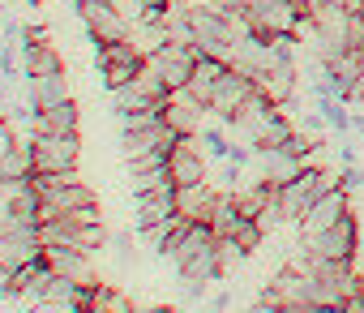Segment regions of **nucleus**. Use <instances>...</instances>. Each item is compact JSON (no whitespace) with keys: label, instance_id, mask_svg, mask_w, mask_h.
Returning a JSON list of instances; mask_svg holds the SVG:
<instances>
[{"label":"nucleus","instance_id":"7c9ffc66","mask_svg":"<svg viewBox=\"0 0 364 313\" xmlns=\"http://www.w3.org/2000/svg\"><path fill=\"white\" fill-rule=\"evenodd\" d=\"M82 313H112L107 304H90V309H82Z\"/></svg>","mask_w":364,"mask_h":313},{"label":"nucleus","instance_id":"a211bd4d","mask_svg":"<svg viewBox=\"0 0 364 313\" xmlns=\"http://www.w3.org/2000/svg\"><path fill=\"white\" fill-rule=\"evenodd\" d=\"M198 142L206 146L210 159H228V154H232V137H228L219 124H202V129H198Z\"/></svg>","mask_w":364,"mask_h":313},{"label":"nucleus","instance_id":"7ed1b4c3","mask_svg":"<svg viewBox=\"0 0 364 313\" xmlns=\"http://www.w3.org/2000/svg\"><path fill=\"white\" fill-rule=\"evenodd\" d=\"M257 90V82L249 78V73H240L236 65L219 78V86H215V95H210V112L223 120V129H236V120H240V107L249 103V95Z\"/></svg>","mask_w":364,"mask_h":313},{"label":"nucleus","instance_id":"f3484780","mask_svg":"<svg viewBox=\"0 0 364 313\" xmlns=\"http://www.w3.org/2000/svg\"><path fill=\"white\" fill-rule=\"evenodd\" d=\"M317 112H321V120H326L338 137H347V133H351V112H347V103H343V99L321 95V99H317Z\"/></svg>","mask_w":364,"mask_h":313},{"label":"nucleus","instance_id":"4be33fe9","mask_svg":"<svg viewBox=\"0 0 364 313\" xmlns=\"http://www.w3.org/2000/svg\"><path fill=\"white\" fill-rule=\"evenodd\" d=\"M112 9H116L129 26H137V22L146 18V5H141V0H112Z\"/></svg>","mask_w":364,"mask_h":313},{"label":"nucleus","instance_id":"bb28decb","mask_svg":"<svg viewBox=\"0 0 364 313\" xmlns=\"http://www.w3.org/2000/svg\"><path fill=\"white\" fill-rule=\"evenodd\" d=\"M338 159H343V164H355V146H347V142H338Z\"/></svg>","mask_w":364,"mask_h":313},{"label":"nucleus","instance_id":"20e7f679","mask_svg":"<svg viewBox=\"0 0 364 313\" xmlns=\"http://www.w3.org/2000/svg\"><path fill=\"white\" fill-rule=\"evenodd\" d=\"M198 56H202V48H198V43H193V48H185V43H163V48L150 56V65L159 69V78H163L171 90H185V86L193 82Z\"/></svg>","mask_w":364,"mask_h":313},{"label":"nucleus","instance_id":"412c9836","mask_svg":"<svg viewBox=\"0 0 364 313\" xmlns=\"http://www.w3.org/2000/svg\"><path fill=\"white\" fill-rule=\"evenodd\" d=\"M347 48L364 52V14L360 9H347Z\"/></svg>","mask_w":364,"mask_h":313},{"label":"nucleus","instance_id":"f03ea898","mask_svg":"<svg viewBox=\"0 0 364 313\" xmlns=\"http://www.w3.org/2000/svg\"><path fill=\"white\" fill-rule=\"evenodd\" d=\"M35 146V172H73L82 159L77 133H31Z\"/></svg>","mask_w":364,"mask_h":313},{"label":"nucleus","instance_id":"6e6552de","mask_svg":"<svg viewBox=\"0 0 364 313\" xmlns=\"http://www.w3.org/2000/svg\"><path fill=\"white\" fill-rule=\"evenodd\" d=\"M253 168H257V176L262 181H270V185H287V181H296L300 176V159H291V154L283 150V146H253Z\"/></svg>","mask_w":364,"mask_h":313},{"label":"nucleus","instance_id":"c756f323","mask_svg":"<svg viewBox=\"0 0 364 313\" xmlns=\"http://www.w3.org/2000/svg\"><path fill=\"white\" fill-rule=\"evenodd\" d=\"M133 313H171V309H163V304H150V309H133Z\"/></svg>","mask_w":364,"mask_h":313},{"label":"nucleus","instance_id":"cd10ccee","mask_svg":"<svg viewBox=\"0 0 364 313\" xmlns=\"http://www.w3.org/2000/svg\"><path fill=\"white\" fill-rule=\"evenodd\" d=\"M185 296H189V300H202V296H206V283H189Z\"/></svg>","mask_w":364,"mask_h":313},{"label":"nucleus","instance_id":"f8f14e48","mask_svg":"<svg viewBox=\"0 0 364 313\" xmlns=\"http://www.w3.org/2000/svg\"><path fill=\"white\" fill-rule=\"evenodd\" d=\"M215 198H219V193L210 189V181H202V185H180V193H176V211L185 215L189 223H206Z\"/></svg>","mask_w":364,"mask_h":313},{"label":"nucleus","instance_id":"423d86ee","mask_svg":"<svg viewBox=\"0 0 364 313\" xmlns=\"http://www.w3.org/2000/svg\"><path fill=\"white\" fill-rule=\"evenodd\" d=\"M176 193H180L176 176H167V181H163V185H154L150 193H137V215H133L137 232H146V228H154V223L176 219V215H180V211H176Z\"/></svg>","mask_w":364,"mask_h":313},{"label":"nucleus","instance_id":"9d476101","mask_svg":"<svg viewBox=\"0 0 364 313\" xmlns=\"http://www.w3.org/2000/svg\"><path fill=\"white\" fill-rule=\"evenodd\" d=\"M176 142H180V133H176L167 120H154V124H146V129L124 133V154H129V159H141V154H150V150H159V146H176Z\"/></svg>","mask_w":364,"mask_h":313},{"label":"nucleus","instance_id":"2eb2a0df","mask_svg":"<svg viewBox=\"0 0 364 313\" xmlns=\"http://www.w3.org/2000/svg\"><path fill=\"white\" fill-rule=\"evenodd\" d=\"M31 133H77V103H60V107H43L35 116V129Z\"/></svg>","mask_w":364,"mask_h":313},{"label":"nucleus","instance_id":"9b49d317","mask_svg":"<svg viewBox=\"0 0 364 313\" xmlns=\"http://www.w3.org/2000/svg\"><path fill=\"white\" fill-rule=\"evenodd\" d=\"M43 249H48L52 270H60V275H69L77 283H99L95 270H90V253L86 249H77V245H43Z\"/></svg>","mask_w":364,"mask_h":313},{"label":"nucleus","instance_id":"dca6fc26","mask_svg":"<svg viewBox=\"0 0 364 313\" xmlns=\"http://www.w3.org/2000/svg\"><path fill=\"white\" fill-rule=\"evenodd\" d=\"M26 78H48V73H65V60H60V52L52 48V43H43V48H35L26 60Z\"/></svg>","mask_w":364,"mask_h":313},{"label":"nucleus","instance_id":"a878e982","mask_svg":"<svg viewBox=\"0 0 364 313\" xmlns=\"http://www.w3.org/2000/svg\"><path fill=\"white\" fill-rule=\"evenodd\" d=\"M112 249H116V258H120V262H129V258H133V240H129V236H112Z\"/></svg>","mask_w":364,"mask_h":313},{"label":"nucleus","instance_id":"6ab92c4d","mask_svg":"<svg viewBox=\"0 0 364 313\" xmlns=\"http://www.w3.org/2000/svg\"><path fill=\"white\" fill-rule=\"evenodd\" d=\"M262 236H266V232H262V223H257V219H249V215H240V219H236V228H232V240H236L245 253H253V249L262 245Z\"/></svg>","mask_w":364,"mask_h":313},{"label":"nucleus","instance_id":"0eeeda50","mask_svg":"<svg viewBox=\"0 0 364 313\" xmlns=\"http://www.w3.org/2000/svg\"><path fill=\"white\" fill-rule=\"evenodd\" d=\"M351 211V198H347V189L343 185H334L330 193H321L313 206H309V215L300 219V236H309V232H326V228H334L343 215Z\"/></svg>","mask_w":364,"mask_h":313},{"label":"nucleus","instance_id":"39448f33","mask_svg":"<svg viewBox=\"0 0 364 313\" xmlns=\"http://www.w3.org/2000/svg\"><path fill=\"white\" fill-rule=\"evenodd\" d=\"M77 18L90 31V43H107V39H129L133 26L112 9V0H77Z\"/></svg>","mask_w":364,"mask_h":313},{"label":"nucleus","instance_id":"1a4fd4ad","mask_svg":"<svg viewBox=\"0 0 364 313\" xmlns=\"http://www.w3.org/2000/svg\"><path fill=\"white\" fill-rule=\"evenodd\" d=\"M202 112H210V107H202L189 90H171V99H167V107H163V120H167L176 133H198V129H202Z\"/></svg>","mask_w":364,"mask_h":313},{"label":"nucleus","instance_id":"c85d7f7f","mask_svg":"<svg viewBox=\"0 0 364 313\" xmlns=\"http://www.w3.org/2000/svg\"><path fill=\"white\" fill-rule=\"evenodd\" d=\"M351 133H360V137H364V116H351Z\"/></svg>","mask_w":364,"mask_h":313},{"label":"nucleus","instance_id":"aec40b11","mask_svg":"<svg viewBox=\"0 0 364 313\" xmlns=\"http://www.w3.org/2000/svg\"><path fill=\"white\" fill-rule=\"evenodd\" d=\"M141 69H146V65H99V73H103V86H107V90H116V86L133 82Z\"/></svg>","mask_w":364,"mask_h":313},{"label":"nucleus","instance_id":"ddd939ff","mask_svg":"<svg viewBox=\"0 0 364 313\" xmlns=\"http://www.w3.org/2000/svg\"><path fill=\"white\" fill-rule=\"evenodd\" d=\"M257 90H262L270 103L291 107V99H296V65H270L266 78L257 82Z\"/></svg>","mask_w":364,"mask_h":313},{"label":"nucleus","instance_id":"4468645a","mask_svg":"<svg viewBox=\"0 0 364 313\" xmlns=\"http://www.w3.org/2000/svg\"><path fill=\"white\" fill-rule=\"evenodd\" d=\"M26 95L35 99V107L43 112V107H60V103H69L73 95H69V78L65 73H48V78H26Z\"/></svg>","mask_w":364,"mask_h":313},{"label":"nucleus","instance_id":"5701e85b","mask_svg":"<svg viewBox=\"0 0 364 313\" xmlns=\"http://www.w3.org/2000/svg\"><path fill=\"white\" fill-rule=\"evenodd\" d=\"M240 258H249V253H245L232 236H219V262H223V270H228L232 262H240Z\"/></svg>","mask_w":364,"mask_h":313},{"label":"nucleus","instance_id":"393cba45","mask_svg":"<svg viewBox=\"0 0 364 313\" xmlns=\"http://www.w3.org/2000/svg\"><path fill=\"white\" fill-rule=\"evenodd\" d=\"M0 296H18V283H14V266L0 262Z\"/></svg>","mask_w":364,"mask_h":313},{"label":"nucleus","instance_id":"f257e3e1","mask_svg":"<svg viewBox=\"0 0 364 313\" xmlns=\"http://www.w3.org/2000/svg\"><path fill=\"white\" fill-rule=\"evenodd\" d=\"M300 249L309 253V258H334V262H355L360 258V223H355V215L347 211L334 228H326V232H309V236H300Z\"/></svg>","mask_w":364,"mask_h":313},{"label":"nucleus","instance_id":"b1692460","mask_svg":"<svg viewBox=\"0 0 364 313\" xmlns=\"http://www.w3.org/2000/svg\"><path fill=\"white\" fill-rule=\"evenodd\" d=\"M338 185H343L347 193H351V189H360V185H364V168H360V164H343V172H338Z\"/></svg>","mask_w":364,"mask_h":313}]
</instances>
